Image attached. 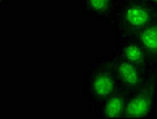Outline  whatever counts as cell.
Returning <instances> with one entry per match:
<instances>
[{
    "instance_id": "obj_1",
    "label": "cell",
    "mask_w": 157,
    "mask_h": 119,
    "mask_svg": "<svg viewBox=\"0 0 157 119\" xmlns=\"http://www.w3.org/2000/svg\"><path fill=\"white\" fill-rule=\"evenodd\" d=\"M157 18V11L147 0H118L117 7L105 23L116 37H135Z\"/></svg>"
},
{
    "instance_id": "obj_2",
    "label": "cell",
    "mask_w": 157,
    "mask_h": 119,
    "mask_svg": "<svg viewBox=\"0 0 157 119\" xmlns=\"http://www.w3.org/2000/svg\"><path fill=\"white\" fill-rule=\"evenodd\" d=\"M119 88L108 54L97 57L82 74L81 92L92 107Z\"/></svg>"
},
{
    "instance_id": "obj_3",
    "label": "cell",
    "mask_w": 157,
    "mask_h": 119,
    "mask_svg": "<svg viewBox=\"0 0 157 119\" xmlns=\"http://www.w3.org/2000/svg\"><path fill=\"white\" fill-rule=\"evenodd\" d=\"M157 117V75L154 73L136 90L128 93L124 118L154 119Z\"/></svg>"
},
{
    "instance_id": "obj_4",
    "label": "cell",
    "mask_w": 157,
    "mask_h": 119,
    "mask_svg": "<svg viewBox=\"0 0 157 119\" xmlns=\"http://www.w3.org/2000/svg\"><path fill=\"white\" fill-rule=\"evenodd\" d=\"M107 54L111 60L119 87L125 89L128 93H131L139 88L154 74V73H150L147 70L140 68L139 66L132 63V62H128L126 60L121 59L117 54H114L112 50Z\"/></svg>"
},
{
    "instance_id": "obj_5",
    "label": "cell",
    "mask_w": 157,
    "mask_h": 119,
    "mask_svg": "<svg viewBox=\"0 0 157 119\" xmlns=\"http://www.w3.org/2000/svg\"><path fill=\"white\" fill-rule=\"evenodd\" d=\"M111 50L121 59L132 62L150 73H155L154 60L136 37H117L116 45Z\"/></svg>"
},
{
    "instance_id": "obj_6",
    "label": "cell",
    "mask_w": 157,
    "mask_h": 119,
    "mask_svg": "<svg viewBox=\"0 0 157 119\" xmlns=\"http://www.w3.org/2000/svg\"><path fill=\"white\" fill-rule=\"evenodd\" d=\"M128 97V93L125 89H117L93 106L95 117L99 119H123Z\"/></svg>"
},
{
    "instance_id": "obj_7",
    "label": "cell",
    "mask_w": 157,
    "mask_h": 119,
    "mask_svg": "<svg viewBox=\"0 0 157 119\" xmlns=\"http://www.w3.org/2000/svg\"><path fill=\"white\" fill-rule=\"evenodd\" d=\"M118 0H80V12L90 19L106 23L116 10Z\"/></svg>"
},
{
    "instance_id": "obj_8",
    "label": "cell",
    "mask_w": 157,
    "mask_h": 119,
    "mask_svg": "<svg viewBox=\"0 0 157 119\" xmlns=\"http://www.w3.org/2000/svg\"><path fill=\"white\" fill-rule=\"evenodd\" d=\"M135 37L155 61V57L157 56V18L140 30Z\"/></svg>"
},
{
    "instance_id": "obj_9",
    "label": "cell",
    "mask_w": 157,
    "mask_h": 119,
    "mask_svg": "<svg viewBox=\"0 0 157 119\" xmlns=\"http://www.w3.org/2000/svg\"><path fill=\"white\" fill-rule=\"evenodd\" d=\"M16 1L17 0H0V11L10 9Z\"/></svg>"
},
{
    "instance_id": "obj_10",
    "label": "cell",
    "mask_w": 157,
    "mask_h": 119,
    "mask_svg": "<svg viewBox=\"0 0 157 119\" xmlns=\"http://www.w3.org/2000/svg\"><path fill=\"white\" fill-rule=\"evenodd\" d=\"M147 1L150 4V5H151V6H152V7H154V9H155V10L157 11V0H147Z\"/></svg>"
},
{
    "instance_id": "obj_11",
    "label": "cell",
    "mask_w": 157,
    "mask_h": 119,
    "mask_svg": "<svg viewBox=\"0 0 157 119\" xmlns=\"http://www.w3.org/2000/svg\"><path fill=\"white\" fill-rule=\"evenodd\" d=\"M154 70H155V74L157 75V56L155 57V61H154Z\"/></svg>"
}]
</instances>
